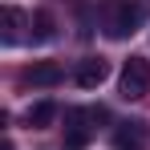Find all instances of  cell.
<instances>
[{
    "label": "cell",
    "mask_w": 150,
    "mask_h": 150,
    "mask_svg": "<svg viewBox=\"0 0 150 150\" xmlns=\"http://www.w3.org/2000/svg\"><path fill=\"white\" fill-rule=\"evenodd\" d=\"M118 93L126 101H138L150 93V61L146 57H130L122 65V77H118Z\"/></svg>",
    "instance_id": "7a4b0ae2"
},
{
    "label": "cell",
    "mask_w": 150,
    "mask_h": 150,
    "mask_svg": "<svg viewBox=\"0 0 150 150\" xmlns=\"http://www.w3.org/2000/svg\"><path fill=\"white\" fill-rule=\"evenodd\" d=\"M142 25V4L138 0H101V33L110 41H126Z\"/></svg>",
    "instance_id": "6da1fadb"
},
{
    "label": "cell",
    "mask_w": 150,
    "mask_h": 150,
    "mask_svg": "<svg viewBox=\"0 0 150 150\" xmlns=\"http://www.w3.org/2000/svg\"><path fill=\"white\" fill-rule=\"evenodd\" d=\"M146 146H150L146 122H118V130H114V150H146Z\"/></svg>",
    "instance_id": "277c9868"
},
{
    "label": "cell",
    "mask_w": 150,
    "mask_h": 150,
    "mask_svg": "<svg viewBox=\"0 0 150 150\" xmlns=\"http://www.w3.org/2000/svg\"><path fill=\"white\" fill-rule=\"evenodd\" d=\"M0 25H4L0 41H4V45H16V41H21V28H25V12H21V8H12V4H4Z\"/></svg>",
    "instance_id": "52a82bcc"
},
{
    "label": "cell",
    "mask_w": 150,
    "mask_h": 150,
    "mask_svg": "<svg viewBox=\"0 0 150 150\" xmlns=\"http://www.w3.org/2000/svg\"><path fill=\"white\" fill-rule=\"evenodd\" d=\"M105 77H110V61H105V57H85V61L77 65L73 81L81 85V89H98Z\"/></svg>",
    "instance_id": "5b68a950"
},
{
    "label": "cell",
    "mask_w": 150,
    "mask_h": 150,
    "mask_svg": "<svg viewBox=\"0 0 150 150\" xmlns=\"http://www.w3.org/2000/svg\"><path fill=\"white\" fill-rule=\"evenodd\" d=\"M85 122H98L93 110H65V150H85L89 138H93V126Z\"/></svg>",
    "instance_id": "3957f363"
},
{
    "label": "cell",
    "mask_w": 150,
    "mask_h": 150,
    "mask_svg": "<svg viewBox=\"0 0 150 150\" xmlns=\"http://www.w3.org/2000/svg\"><path fill=\"white\" fill-rule=\"evenodd\" d=\"M53 118H57V105H53V101H37V105H28V114H25V122L33 126V130L53 126Z\"/></svg>",
    "instance_id": "ba28073f"
},
{
    "label": "cell",
    "mask_w": 150,
    "mask_h": 150,
    "mask_svg": "<svg viewBox=\"0 0 150 150\" xmlns=\"http://www.w3.org/2000/svg\"><path fill=\"white\" fill-rule=\"evenodd\" d=\"M28 28H33V41H53V16L45 12V8H41V12H33Z\"/></svg>",
    "instance_id": "9c48e42d"
},
{
    "label": "cell",
    "mask_w": 150,
    "mask_h": 150,
    "mask_svg": "<svg viewBox=\"0 0 150 150\" xmlns=\"http://www.w3.org/2000/svg\"><path fill=\"white\" fill-rule=\"evenodd\" d=\"M61 77H65V73H61V65H57V61H33L25 73H21V81H25V85H41V89H53Z\"/></svg>",
    "instance_id": "8992f818"
}]
</instances>
